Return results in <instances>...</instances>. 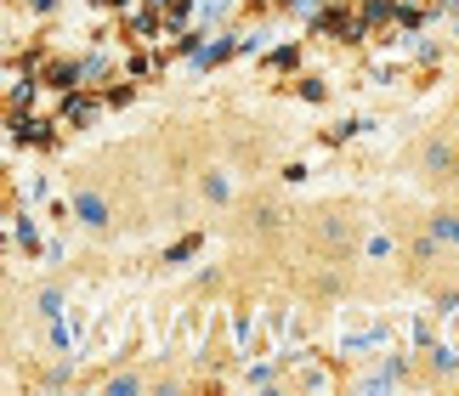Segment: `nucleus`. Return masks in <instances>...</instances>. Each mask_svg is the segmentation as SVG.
<instances>
[{"label": "nucleus", "mask_w": 459, "mask_h": 396, "mask_svg": "<svg viewBox=\"0 0 459 396\" xmlns=\"http://www.w3.org/2000/svg\"><path fill=\"white\" fill-rule=\"evenodd\" d=\"M68 210H74V221L85 232H97V238H108L119 227V193H114L108 176H102V165H85V170L68 176Z\"/></svg>", "instance_id": "nucleus-1"}, {"label": "nucleus", "mask_w": 459, "mask_h": 396, "mask_svg": "<svg viewBox=\"0 0 459 396\" xmlns=\"http://www.w3.org/2000/svg\"><path fill=\"white\" fill-rule=\"evenodd\" d=\"M307 238L324 261H351L358 244H363V215L351 204H317L307 215Z\"/></svg>", "instance_id": "nucleus-2"}, {"label": "nucleus", "mask_w": 459, "mask_h": 396, "mask_svg": "<svg viewBox=\"0 0 459 396\" xmlns=\"http://www.w3.org/2000/svg\"><path fill=\"white\" fill-rule=\"evenodd\" d=\"M454 153H459V142H454L448 131H426V136L414 142V153H409V170H414V182H420V187H443V193H448Z\"/></svg>", "instance_id": "nucleus-3"}, {"label": "nucleus", "mask_w": 459, "mask_h": 396, "mask_svg": "<svg viewBox=\"0 0 459 396\" xmlns=\"http://www.w3.org/2000/svg\"><path fill=\"white\" fill-rule=\"evenodd\" d=\"M244 238H278V232L290 227V204L278 193H255L238 204V221H233Z\"/></svg>", "instance_id": "nucleus-4"}, {"label": "nucleus", "mask_w": 459, "mask_h": 396, "mask_svg": "<svg viewBox=\"0 0 459 396\" xmlns=\"http://www.w3.org/2000/svg\"><path fill=\"white\" fill-rule=\"evenodd\" d=\"M426 232H431V238L443 244V249H459V204L431 210V215H426Z\"/></svg>", "instance_id": "nucleus-5"}, {"label": "nucleus", "mask_w": 459, "mask_h": 396, "mask_svg": "<svg viewBox=\"0 0 459 396\" xmlns=\"http://www.w3.org/2000/svg\"><path fill=\"white\" fill-rule=\"evenodd\" d=\"M153 380L148 374H136V368H126V374H108V380H102V391L108 396H136V391H148Z\"/></svg>", "instance_id": "nucleus-6"}, {"label": "nucleus", "mask_w": 459, "mask_h": 396, "mask_svg": "<svg viewBox=\"0 0 459 396\" xmlns=\"http://www.w3.org/2000/svg\"><path fill=\"white\" fill-rule=\"evenodd\" d=\"M57 306H63V289H57V283H46V289L34 295V312H40V317H57Z\"/></svg>", "instance_id": "nucleus-7"}, {"label": "nucleus", "mask_w": 459, "mask_h": 396, "mask_svg": "<svg viewBox=\"0 0 459 396\" xmlns=\"http://www.w3.org/2000/svg\"><path fill=\"white\" fill-rule=\"evenodd\" d=\"M426 363H431V374H454V357H443V346H437Z\"/></svg>", "instance_id": "nucleus-8"}, {"label": "nucleus", "mask_w": 459, "mask_h": 396, "mask_svg": "<svg viewBox=\"0 0 459 396\" xmlns=\"http://www.w3.org/2000/svg\"><path fill=\"white\" fill-rule=\"evenodd\" d=\"M443 131H448V136L459 142V102H454V114H448V125H443Z\"/></svg>", "instance_id": "nucleus-9"}, {"label": "nucleus", "mask_w": 459, "mask_h": 396, "mask_svg": "<svg viewBox=\"0 0 459 396\" xmlns=\"http://www.w3.org/2000/svg\"><path fill=\"white\" fill-rule=\"evenodd\" d=\"M448 193H459V153H454V170H448Z\"/></svg>", "instance_id": "nucleus-10"}]
</instances>
